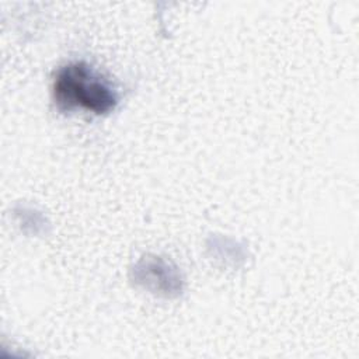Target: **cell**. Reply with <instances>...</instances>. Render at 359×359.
I'll list each match as a JSON object with an SVG mask.
<instances>
[{"mask_svg":"<svg viewBox=\"0 0 359 359\" xmlns=\"http://www.w3.org/2000/svg\"><path fill=\"white\" fill-rule=\"evenodd\" d=\"M55 101L60 109L81 107L95 114H105L116 104L114 90L84 62L63 66L53 83Z\"/></svg>","mask_w":359,"mask_h":359,"instance_id":"6da1fadb","label":"cell"}]
</instances>
